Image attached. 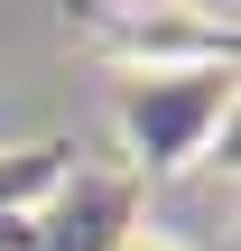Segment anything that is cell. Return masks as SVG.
Wrapping results in <instances>:
<instances>
[{"instance_id":"6da1fadb","label":"cell","mask_w":241,"mask_h":251,"mask_svg":"<svg viewBox=\"0 0 241 251\" xmlns=\"http://www.w3.org/2000/svg\"><path fill=\"white\" fill-rule=\"evenodd\" d=\"M111 251H195V242H186V233H167V224H130Z\"/></svg>"}]
</instances>
